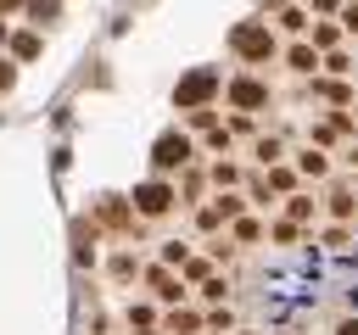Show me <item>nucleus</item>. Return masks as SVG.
<instances>
[{"label":"nucleus","mask_w":358,"mask_h":335,"mask_svg":"<svg viewBox=\"0 0 358 335\" xmlns=\"http://www.w3.org/2000/svg\"><path fill=\"white\" fill-rule=\"evenodd\" d=\"M201 335H224V329H201Z\"/></svg>","instance_id":"79ce46f5"},{"label":"nucleus","mask_w":358,"mask_h":335,"mask_svg":"<svg viewBox=\"0 0 358 335\" xmlns=\"http://www.w3.org/2000/svg\"><path fill=\"white\" fill-rule=\"evenodd\" d=\"M313 95H319V100H336V106H341V112H347V106H352V100H358V95H352V89H347V84H341V78H313Z\"/></svg>","instance_id":"f8f14e48"},{"label":"nucleus","mask_w":358,"mask_h":335,"mask_svg":"<svg viewBox=\"0 0 358 335\" xmlns=\"http://www.w3.org/2000/svg\"><path fill=\"white\" fill-rule=\"evenodd\" d=\"M341 162H347V168H358V145H347V156H341Z\"/></svg>","instance_id":"58836bf2"},{"label":"nucleus","mask_w":358,"mask_h":335,"mask_svg":"<svg viewBox=\"0 0 358 335\" xmlns=\"http://www.w3.org/2000/svg\"><path fill=\"white\" fill-rule=\"evenodd\" d=\"M319 240H324L330 251H341V246L352 240V229H347V223H330V229H319Z\"/></svg>","instance_id":"2f4dec72"},{"label":"nucleus","mask_w":358,"mask_h":335,"mask_svg":"<svg viewBox=\"0 0 358 335\" xmlns=\"http://www.w3.org/2000/svg\"><path fill=\"white\" fill-rule=\"evenodd\" d=\"M274 335H291V329H274Z\"/></svg>","instance_id":"c03bdc74"},{"label":"nucleus","mask_w":358,"mask_h":335,"mask_svg":"<svg viewBox=\"0 0 358 335\" xmlns=\"http://www.w3.org/2000/svg\"><path fill=\"white\" fill-rule=\"evenodd\" d=\"M296 173H302V179H324V173H330V156H324L319 145H302V151H296Z\"/></svg>","instance_id":"9b49d317"},{"label":"nucleus","mask_w":358,"mask_h":335,"mask_svg":"<svg viewBox=\"0 0 358 335\" xmlns=\"http://www.w3.org/2000/svg\"><path fill=\"white\" fill-rule=\"evenodd\" d=\"M185 257H190V246H185V240H162V251H157V262H162V268H185Z\"/></svg>","instance_id":"5701e85b"},{"label":"nucleus","mask_w":358,"mask_h":335,"mask_svg":"<svg viewBox=\"0 0 358 335\" xmlns=\"http://www.w3.org/2000/svg\"><path fill=\"white\" fill-rule=\"evenodd\" d=\"M196 151H213V156H229V128H213V134H207V140H201Z\"/></svg>","instance_id":"7c9ffc66"},{"label":"nucleus","mask_w":358,"mask_h":335,"mask_svg":"<svg viewBox=\"0 0 358 335\" xmlns=\"http://www.w3.org/2000/svg\"><path fill=\"white\" fill-rule=\"evenodd\" d=\"M179 195H185V201H196V195H201V173H196V168H185V179H179Z\"/></svg>","instance_id":"f704fd0d"},{"label":"nucleus","mask_w":358,"mask_h":335,"mask_svg":"<svg viewBox=\"0 0 358 335\" xmlns=\"http://www.w3.org/2000/svg\"><path fill=\"white\" fill-rule=\"evenodd\" d=\"M207 179H213V184H218V190H235V184H241V179H246V173H241V168H235V162H224V156H218V162H213V173H207Z\"/></svg>","instance_id":"412c9836"},{"label":"nucleus","mask_w":358,"mask_h":335,"mask_svg":"<svg viewBox=\"0 0 358 335\" xmlns=\"http://www.w3.org/2000/svg\"><path fill=\"white\" fill-rule=\"evenodd\" d=\"M213 95H224V73L218 67H190L173 84V106L179 112H201V106H213Z\"/></svg>","instance_id":"f257e3e1"},{"label":"nucleus","mask_w":358,"mask_h":335,"mask_svg":"<svg viewBox=\"0 0 358 335\" xmlns=\"http://www.w3.org/2000/svg\"><path fill=\"white\" fill-rule=\"evenodd\" d=\"M285 67H291V73H302V78H313V73L324 67V56L313 50V39H302V45H291V50H285Z\"/></svg>","instance_id":"1a4fd4ad"},{"label":"nucleus","mask_w":358,"mask_h":335,"mask_svg":"<svg viewBox=\"0 0 358 335\" xmlns=\"http://www.w3.org/2000/svg\"><path fill=\"white\" fill-rule=\"evenodd\" d=\"M22 11H28V17H34V22H39V28H50V22H56V17H62V0H28V6H22Z\"/></svg>","instance_id":"4be33fe9"},{"label":"nucleus","mask_w":358,"mask_h":335,"mask_svg":"<svg viewBox=\"0 0 358 335\" xmlns=\"http://www.w3.org/2000/svg\"><path fill=\"white\" fill-rule=\"evenodd\" d=\"M224 100H229V112H263L268 106V84H257V78H229L224 84Z\"/></svg>","instance_id":"39448f33"},{"label":"nucleus","mask_w":358,"mask_h":335,"mask_svg":"<svg viewBox=\"0 0 358 335\" xmlns=\"http://www.w3.org/2000/svg\"><path fill=\"white\" fill-rule=\"evenodd\" d=\"M347 112H358V100H352V106H347Z\"/></svg>","instance_id":"37998d69"},{"label":"nucleus","mask_w":358,"mask_h":335,"mask_svg":"<svg viewBox=\"0 0 358 335\" xmlns=\"http://www.w3.org/2000/svg\"><path fill=\"white\" fill-rule=\"evenodd\" d=\"M229 229H235V240H241V246H257V240H268V223H263V218H252V212H246V218H235Z\"/></svg>","instance_id":"2eb2a0df"},{"label":"nucleus","mask_w":358,"mask_h":335,"mask_svg":"<svg viewBox=\"0 0 358 335\" xmlns=\"http://www.w3.org/2000/svg\"><path fill=\"white\" fill-rule=\"evenodd\" d=\"M229 134H246V140H252V134H257V117H252V112H229Z\"/></svg>","instance_id":"473e14b6"},{"label":"nucleus","mask_w":358,"mask_h":335,"mask_svg":"<svg viewBox=\"0 0 358 335\" xmlns=\"http://www.w3.org/2000/svg\"><path fill=\"white\" fill-rule=\"evenodd\" d=\"M123 324H129V329H157V307H151V302H129V307H123Z\"/></svg>","instance_id":"f3484780"},{"label":"nucleus","mask_w":358,"mask_h":335,"mask_svg":"<svg viewBox=\"0 0 358 335\" xmlns=\"http://www.w3.org/2000/svg\"><path fill=\"white\" fill-rule=\"evenodd\" d=\"M268 240H274V246H296V240H302V223H291V218H268Z\"/></svg>","instance_id":"a211bd4d"},{"label":"nucleus","mask_w":358,"mask_h":335,"mask_svg":"<svg viewBox=\"0 0 358 335\" xmlns=\"http://www.w3.org/2000/svg\"><path fill=\"white\" fill-rule=\"evenodd\" d=\"M11 56L17 61H34L39 56V34H11Z\"/></svg>","instance_id":"b1692460"},{"label":"nucleus","mask_w":358,"mask_h":335,"mask_svg":"<svg viewBox=\"0 0 358 335\" xmlns=\"http://www.w3.org/2000/svg\"><path fill=\"white\" fill-rule=\"evenodd\" d=\"M106 274H112V285H129V279H140L145 268H140V257H134L129 246H117V251L106 257Z\"/></svg>","instance_id":"9d476101"},{"label":"nucleus","mask_w":358,"mask_h":335,"mask_svg":"<svg viewBox=\"0 0 358 335\" xmlns=\"http://www.w3.org/2000/svg\"><path fill=\"white\" fill-rule=\"evenodd\" d=\"M330 335H358V313H347V318H336V329Z\"/></svg>","instance_id":"4c0bfd02"},{"label":"nucleus","mask_w":358,"mask_h":335,"mask_svg":"<svg viewBox=\"0 0 358 335\" xmlns=\"http://www.w3.org/2000/svg\"><path fill=\"white\" fill-rule=\"evenodd\" d=\"M296 179H302V173H296V168H285V162H274V168H268V190H274V195H296Z\"/></svg>","instance_id":"dca6fc26"},{"label":"nucleus","mask_w":358,"mask_h":335,"mask_svg":"<svg viewBox=\"0 0 358 335\" xmlns=\"http://www.w3.org/2000/svg\"><path fill=\"white\" fill-rule=\"evenodd\" d=\"M229 50H235L246 67H263V61H274V56H280V45H274L268 22H235V28H229Z\"/></svg>","instance_id":"f03ea898"},{"label":"nucleus","mask_w":358,"mask_h":335,"mask_svg":"<svg viewBox=\"0 0 358 335\" xmlns=\"http://www.w3.org/2000/svg\"><path fill=\"white\" fill-rule=\"evenodd\" d=\"M95 240H101V223H95V218H90V223L73 218V262H78V268H95V257H101Z\"/></svg>","instance_id":"0eeeda50"},{"label":"nucleus","mask_w":358,"mask_h":335,"mask_svg":"<svg viewBox=\"0 0 358 335\" xmlns=\"http://www.w3.org/2000/svg\"><path fill=\"white\" fill-rule=\"evenodd\" d=\"M129 201H134V212H140V218H168V212L179 207V184H168V179H157V173H151L145 184H134V195H129Z\"/></svg>","instance_id":"20e7f679"},{"label":"nucleus","mask_w":358,"mask_h":335,"mask_svg":"<svg viewBox=\"0 0 358 335\" xmlns=\"http://www.w3.org/2000/svg\"><path fill=\"white\" fill-rule=\"evenodd\" d=\"M285 218L291 223H308L313 218V195H285Z\"/></svg>","instance_id":"393cba45"},{"label":"nucleus","mask_w":358,"mask_h":335,"mask_svg":"<svg viewBox=\"0 0 358 335\" xmlns=\"http://www.w3.org/2000/svg\"><path fill=\"white\" fill-rule=\"evenodd\" d=\"M190 162H196V140H190V134L168 128V134H157V140H151V173H157V179L185 173Z\"/></svg>","instance_id":"7ed1b4c3"},{"label":"nucleus","mask_w":358,"mask_h":335,"mask_svg":"<svg viewBox=\"0 0 358 335\" xmlns=\"http://www.w3.org/2000/svg\"><path fill=\"white\" fill-rule=\"evenodd\" d=\"M213 207L224 212V223H235V218H246V207H252V201H246L241 190H218V195H213Z\"/></svg>","instance_id":"4468645a"},{"label":"nucleus","mask_w":358,"mask_h":335,"mask_svg":"<svg viewBox=\"0 0 358 335\" xmlns=\"http://www.w3.org/2000/svg\"><path fill=\"white\" fill-rule=\"evenodd\" d=\"M341 28H347V34H358V0H352V6H341Z\"/></svg>","instance_id":"e433bc0d"},{"label":"nucleus","mask_w":358,"mask_h":335,"mask_svg":"<svg viewBox=\"0 0 358 335\" xmlns=\"http://www.w3.org/2000/svg\"><path fill=\"white\" fill-rule=\"evenodd\" d=\"M0 45H11V28H6V22H0Z\"/></svg>","instance_id":"ea45409f"},{"label":"nucleus","mask_w":358,"mask_h":335,"mask_svg":"<svg viewBox=\"0 0 358 335\" xmlns=\"http://www.w3.org/2000/svg\"><path fill=\"white\" fill-rule=\"evenodd\" d=\"M17 84V56H0V95Z\"/></svg>","instance_id":"c9c22d12"},{"label":"nucleus","mask_w":358,"mask_h":335,"mask_svg":"<svg viewBox=\"0 0 358 335\" xmlns=\"http://www.w3.org/2000/svg\"><path fill=\"white\" fill-rule=\"evenodd\" d=\"M179 279H185V285H207V279H213V257H185Z\"/></svg>","instance_id":"6ab92c4d"},{"label":"nucleus","mask_w":358,"mask_h":335,"mask_svg":"<svg viewBox=\"0 0 358 335\" xmlns=\"http://www.w3.org/2000/svg\"><path fill=\"white\" fill-rule=\"evenodd\" d=\"M196 229H201V234H213V229H224V212H218L213 201H207V207H196Z\"/></svg>","instance_id":"bb28decb"},{"label":"nucleus","mask_w":358,"mask_h":335,"mask_svg":"<svg viewBox=\"0 0 358 335\" xmlns=\"http://www.w3.org/2000/svg\"><path fill=\"white\" fill-rule=\"evenodd\" d=\"M280 28H285V34H308V11H302V6H285V11H280Z\"/></svg>","instance_id":"a878e982"},{"label":"nucleus","mask_w":358,"mask_h":335,"mask_svg":"<svg viewBox=\"0 0 358 335\" xmlns=\"http://www.w3.org/2000/svg\"><path fill=\"white\" fill-rule=\"evenodd\" d=\"M252 156H257L263 168H274V162L285 156V140H280V134H257V140H252Z\"/></svg>","instance_id":"ddd939ff"},{"label":"nucleus","mask_w":358,"mask_h":335,"mask_svg":"<svg viewBox=\"0 0 358 335\" xmlns=\"http://www.w3.org/2000/svg\"><path fill=\"white\" fill-rule=\"evenodd\" d=\"M140 335H162V329H140Z\"/></svg>","instance_id":"a19ab883"},{"label":"nucleus","mask_w":358,"mask_h":335,"mask_svg":"<svg viewBox=\"0 0 358 335\" xmlns=\"http://www.w3.org/2000/svg\"><path fill=\"white\" fill-rule=\"evenodd\" d=\"M185 123H190V128H201V134H213V128H218V112H213V106H201V112H185Z\"/></svg>","instance_id":"c756f323"},{"label":"nucleus","mask_w":358,"mask_h":335,"mask_svg":"<svg viewBox=\"0 0 358 335\" xmlns=\"http://www.w3.org/2000/svg\"><path fill=\"white\" fill-rule=\"evenodd\" d=\"M145 290H151L157 302H168V307H179V302L190 296V285H185L173 268H162V262H151V268H145Z\"/></svg>","instance_id":"423d86ee"},{"label":"nucleus","mask_w":358,"mask_h":335,"mask_svg":"<svg viewBox=\"0 0 358 335\" xmlns=\"http://www.w3.org/2000/svg\"><path fill=\"white\" fill-rule=\"evenodd\" d=\"M207 329H224V335H229V329H235V313H229V307L218 302V307L207 313Z\"/></svg>","instance_id":"72a5a7b5"},{"label":"nucleus","mask_w":358,"mask_h":335,"mask_svg":"<svg viewBox=\"0 0 358 335\" xmlns=\"http://www.w3.org/2000/svg\"><path fill=\"white\" fill-rule=\"evenodd\" d=\"M330 218H336V223L358 218V195H352V190H330Z\"/></svg>","instance_id":"aec40b11"},{"label":"nucleus","mask_w":358,"mask_h":335,"mask_svg":"<svg viewBox=\"0 0 358 335\" xmlns=\"http://www.w3.org/2000/svg\"><path fill=\"white\" fill-rule=\"evenodd\" d=\"M196 296H201V302H213V307H218V302H224V296H229V279H224V274H213V279H207V285H201V290H196Z\"/></svg>","instance_id":"cd10ccee"},{"label":"nucleus","mask_w":358,"mask_h":335,"mask_svg":"<svg viewBox=\"0 0 358 335\" xmlns=\"http://www.w3.org/2000/svg\"><path fill=\"white\" fill-rule=\"evenodd\" d=\"M201 329H207V313H196V307H185V302L162 313V335H201Z\"/></svg>","instance_id":"6e6552de"},{"label":"nucleus","mask_w":358,"mask_h":335,"mask_svg":"<svg viewBox=\"0 0 358 335\" xmlns=\"http://www.w3.org/2000/svg\"><path fill=\"white\" fill-rule=\"evenodd\" d=\"M336 39H341V28H330V22H319L313 28V50L324 56V50H336Z\"/></svg>","instance_id":"c85d7f7f"}]
</instances>
